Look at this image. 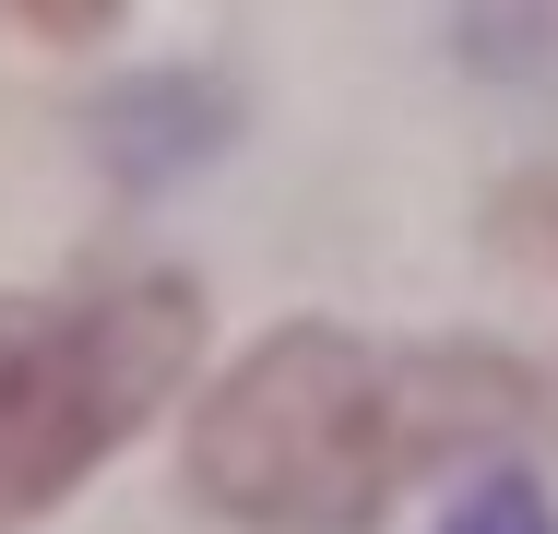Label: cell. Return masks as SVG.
Instances as JSON below:
<instances>
[{
    "mask_svg": "<svg viewBox=\"0 0 558 534\" xmlns=\"http://www.w3.org/2000/svg\"><path fill=\"white\" fill-rule=\"evenodd\" d=\"M12 12H24L36 36H108L119 24V0H12Z\"/></svg>",
    "mask_w": 558,
    "mask_h": 534,
    "instance_id": "obj_4",
    "label": "cell"
},
{
    "mask_svg": "<svg viewBox=\"0 0 558 534\" xmlns=\"http://www.w3.org/2000/svg\"><path fill=\"white\" fill-rule=\"evenodd\" d=\"M203 356V298L179 274L0 298V534L48 523L108 451L167 416Z\"/></svg>",
    "mask_w": 558,
    "mask_h": 534,
    "instance_id": "obj_2",
    "label": "cell"
},
{
    "mask_svg": "<svg viewBox=\"0 0 558 534\" xmlns=\"http://www.w3.org/2000/svg\"><path fill=\"white\" fill-rule=\"evenodd\" d=\"M440 534H558V511L535 499V475H487L440 511Z\"/></svg>",
    "mask_w": 558,
    "mask_h": 534,
    "instance_id": "obj_3",
    "label": "cell"
},
{
    "mask_svg": "<svg viewBox=\"0 0 558 534\" xmlns=\"http://www.w3.org/2000/svg\"><path fill=\"white\" fill-rule=\"evenodd\" d=\"M523 368L499 356H392L333 320L262 332L191 416V499L238 534H380L404 475L523 416Z\"/></svg>",
    "mask_w": 558,
    "mask_h": 534,
    "instance_id": "obj_1",
    "label": "cell"
},
{
    "mask_svg": "<svg viewBox=\"0 0 558 534\" xmlns=\"http://www.w3.org/2000/svg\"><path fill=\"white\" fill-rule=\"evenodd\" d=\"M523 238H535V250L558 262V191H535V203H523Z\"/></svg>",
    "mask_w": 558,
    "mask_h": 534,
    "instance_id": "obj_5",
    "label": "cell"
}]
</instances>
